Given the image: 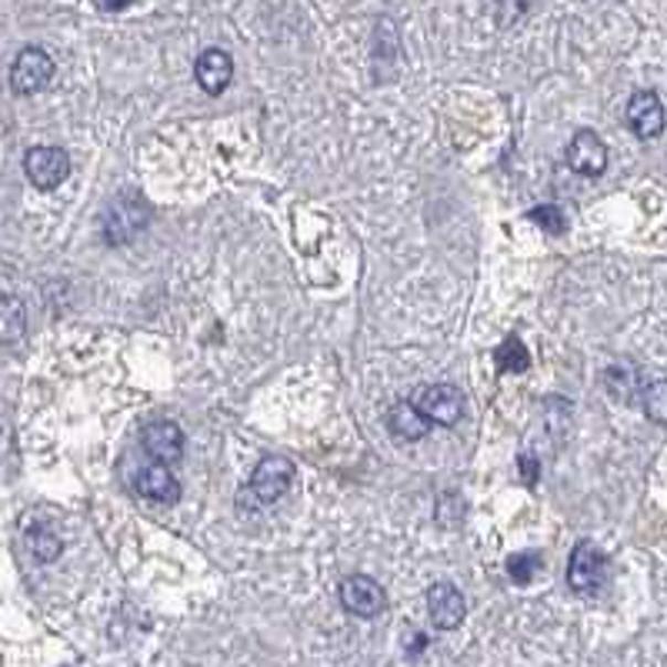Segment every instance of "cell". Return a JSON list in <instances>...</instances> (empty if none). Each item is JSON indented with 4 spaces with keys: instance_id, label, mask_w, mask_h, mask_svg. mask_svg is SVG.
Wrapping results in <instances>:
<instances>
[{
    "instance_id": "obj_17",
    "label": "cell",
    "mask_w": 667,
    "mask_h": 667,
    "mask_svg": "<svg viewBox=\"0 0 667 667\" xmlns=\"http://www.w3.org/2000/svg\"><path fill=\"white\" fill-rule=\"evenodd\" d=\"M24 548L31 551V558H38L41 564H51L61 558V538L51 534L47 528H34L24 534Z\"/></svg>"
},
{
    "instance_id": "obj_18",
    "label": "cell",
    "mask_w": 667,
    "mask_h": 667,
    "mask_svg": "<svg viewBox=\"0 0 667 667\" xmlns=\"http://www.w3.org/2000/svg\"><path fill=\"white\" fill-rule=\"evenodd\" d=\"M24 338V307L18 297H4V341L14 348Z\"/></svg>"
},
{
    "instance_id": "obj_14",
    "label": "cell",
    "mask_w": 667,
    "mask_h": 667,
    "mask_svg": "<svg viewBox=\"0 0 667 667\" xmlns=\"http://www.w3.org/2000/svg\"><path fill=\"white\" fill-rule=\"evenodd\" d=\"M388 427H391V434H394L398 441H421L431 424H427V421L417 414V407L407 401V404H394V407L388 411Z\"/></svg>"
},
{
    "instance_id": "obj_2",
    "label": "cell",
    "mask_w": 667,
    "mask_h": 667,
    "mask_svg": "<svg viewBox=\"0 0 667 667\" xmlns=\"http://www.w3.org/2000/svg\"><path fill=\"white\" fill-rule=\"evenodd\" d=\"M24 174L28 181L38 188V191H54L67 181L71 174V157L67 150L61 147H51V144H41V147H31L24 153Z\"/></svg>"
},
{
    "instance_id": "obj_22",
    "label": "cell",
    "mask_w": 667,
    "mask_h": 667,
    "mask_svg": "<svg viewBox=\"0 0 667 667\" xmlns=\"http://www.w3.org/2000/svg\"><path fill=\"white\" fill-rule=\"evenodd\" d=\"M518 464H521V474H525V480H528V484H534V480H538V474H541V464H538V457H528V454H521V457H518Z\"/></svg>"
},
{
    "instance_id": "obj_21",
    "label": "cell",
    "mask_w": 667,
    "mask_h": 667,
    "mask_svg": "<svg viewBox=\"0 0 667 667\" xmlns=\"http://www.w3.org/2000/svg\"><path fill=\"white\" fill-rule=\"evenodd\" d=\"M607 388H611V391H614L621 401H627V398L640 394V378H637V374H631V371L611 368V371H607Z\"/></svg>"
},
{
    "instance_id": "obj_6",
    "label": "cell",
    "mask_w": 667,
    "mask_h": 667,
    "mask_svg": "<svg viewBox=\"0 0 667 667\" xmlns=\"http://www.w3.org/2000/svg\"><path fill=\"white\" fill-rule=\"evenodd\" d=\"M341 604L354 617H378L388 607L384 587L368 574H351L341 581Z\"/></svg>"
},
{
    "instance_id": "obj_10",
    "label": "cell",
    "mask_w": 667,
    "mask_h": 667,
    "mask_svg": "<svg viewBox=\"0 0 667 667\" xmlns=\"http://www.w3.org/2000/svg\"><path fill=\"white\" fill-rule=\"evenodd\" d=\"M424 601H427V614H431L434 627H441V631L457 627V624L464 621V614H467V601H464V594H460L454 584H447V581L431 584Z\"/></svg>"
},
{
    "instance_id": "obj_23",
    "label": "cell",
    "mask_w": 667,
    "mask_h": 667,
    "mask_svg": "<svg viewBox=\"0 0 667 667\" xmlns=\"http://www.w3.org/2000/svg\"><path fill=\"white\" fill-rule=\"evenodd\" d=\"M97 11H127V4H97Z\"/></svg>"
},
{
    "instance_id": "obj_8",
    "label": "cell",
    "mask_w": 667,
    "mask_h": 667,
    "mask_svg": "<svg viewBox=\"0 0 667 667\" xmlns=\"http://www.w3.org/2000/svg\"><path fill=\"white\" fill-rule=\"evenodd\" d=\"M144 451L153 457V464H174L184 457V431L174 421H153L140 431Z\"/></svg>"
},
{
    "instance_id": "obj_11",
    "label": "cell",
    "mask_w": 667,
    "mask_h": 667,
    "mask_svg": "<svg viewBox=\"0 0 667 667\" xmlns=\"http://www.w3.org/2000/svg\"><path fill=\"white\" fill-rule=\"evenodd\" d=\"M134 487L140 497L147 500H157V505H178L181 500V480L167 470L163 464H147L137 470L134 477Z\"/></svg>"
},
{
    "instance_id": "obj_16",
    "label": "cell",
    "mask_w": 667,
    "mask_h": 667,
    "mask_svg": "<svg viewBox=\"0 0 667 667\" xmlns=\"http://www.w3.org/2000/svg\"><path fill=\"white\" fill-rule=\"evenodd\" d=\"M640 407L647 414V421L664 424L667 421V378H647L640 384Z\"/></svg>"
},
{
    "instance_id": "obj_1",
    "label": "cell",
    "mask_w": 667,
    "mask_h": 667,
    "mask_svg": "<svg viewBox=\"0 0 667 667\" xmlns=\"http://www.w3.org/2000/svg\"><path fill=\"white\" fill-rule=\"evenodd\" d=\"M290 480H294V464L280 454H271L254 467L247 487L241 490V505L244 508H267L290 490Z\"/></svg>"
},
{
    "instance_id": "obj_13",
    "label": "cell",
    "mask_w": 667,
    "mask_h": 667,
    "mask_svg": "<svg viewBox=\"0 0 667 667\" xmlns=\"http://www.w3.org/2000/svg\"><path fill=\"white\" fill-rule=\"evenodd\" d=\"M147 221H150L147 204H144V201L137 204V198H127V208L114 204V208L107 211V234H110L114 244H120V241L134 237Z\"/></svg>"
},
{
    "instance_id": "obj_9",
    "label": "cell",
    "mask_w": 667,
    "mask_h": 667,
    "mask_svg": "<svg viewBox=\"0 0 667 667\" xmlns=\"http://www.w3.org/2000/svg\"><path fill=\"white\" fill-rule=\"evenodd\" d=\"M664 120H667V114H664V104L654 91H637L627 100V127L634 130V137H640V140L660 137Z\"/></svg>"
},
{
    "instance_id": "obj_5",
    "label": "cell",
    "mask_w": 667,
    "mask_h": 667,
    "mask_svg": "<svg viewBox=\"0 0 667 667\" xmlns=\"http://www.w3.org/2000/svg\"><path fill=\"white\" fill-rule=\"evenodd\" d=\"M54 81V61L44 47H24L11 64V87L14 94H41Z\"/></svg>"
},
{
    "instance_id": "obj_7",
    "label": "cell",
    "mask_w": 667,
    "mask_h": 667,
    "mask_svg": "<svg viewBox=\"0 0 667 667\" xmlns=\"http://www.w3.org/2000/svg\"><path fill=\"white\" fill-rule=\"evenodd\" d=\"M607 144L594 130H578L568 144V167L584 178H601L607 171Z\"/></svg>"
},
{
    "instance_id": "obj_19",
    "label": "cell",
    "mask_w": 667,
    "mask_h": 667,
    "mask_svg": "<svg viewBox=\"0 0 667 667\" xmlns=\"http://www.w3.org/2000/svg\"><path fill=\"white\" fill-rule=\"evenodd\" d=\"M531 224H538V227H541L544 234H551V237H558V234L568 231V218H564V211L554 208V204L534 208V211H531Z\"/></svg>"
},
{
    "instance_id": "obj_4",
    "label": "cell",
    "mask_w": 667,
    "mask_h": 667,
    "mask_svg": "<svg viewBox=\"0 0 667 667\" xmlns=\"http://www.w3.org/2000/svg\"><path fill=\"white\" fill-rule=\"evenodd\" d=\"M607 581V558L597 544L581 541L568 561V584L574 594H597Z\"/></svg>"
},
{
    "instance_id": "obj_15",
    "label": "cell",
    "mask_w": 667,
    "mask_h": 667,
    "mask_svg": "<svg viewBox=\"0 0 667 667\" xmlns=\"http://www.w3.org/2000/svg\"><path fill=\"white\" fill-rule=\"evenodd\" d=\"M494 361H497V371L500 374H525L531 368V351L521 345L518 334H508L500 348L494 351Z\"/></svg>"
},
{
    "instance_id": "obj_3",
    "label": "cell",
    "mask_w": 667,
    "mask_h": 667,
    "mask_svg": "<svg viewBox=\"0 0 667 667\" xmlns=\"http://www.w3.org/2000/svg\"><path fill=\"white\" fill-rule=\"evenodd\" d=\"M411 404L417 407V414H421L427 424L454 427V424L464 417V398H460V391L451 388V384H427V388H417Z\"/></svg>"
},
{
    "instance_id": "obj_12",
    "label": "cell",
    "mask_w": 667,
    "mask_h": 667,
    "mask_svg": "<svg viewBox=\"0 0 667 667\" xmlns=\"http://www.w3.org/2000/svg\"><path fill=\"white\" fill-rule=\"evenodd\" d=\"M194 77H198L201 91H208V94H224V91L231 87V81H234V61H231V54L221 51V47L204 51V54L198 57V64H194Z\"/></svg>"
},
{
    "instance_id": "obj_20",
    "label": "cell",
    "mask_w": 667,
    "mask_h": 667,
    "mask_svg": "<svg viewBox=\"0 0 667 667\" xmlns=\"http://www.w3.org/2000/svg\"><path fill=\"white\" fill-rule=\"evenodd\" d=\"M541 571V554H515L508 558V574L515 584H531Z\"/></svg>"
}]
</instances>
